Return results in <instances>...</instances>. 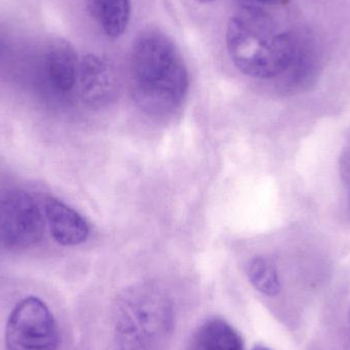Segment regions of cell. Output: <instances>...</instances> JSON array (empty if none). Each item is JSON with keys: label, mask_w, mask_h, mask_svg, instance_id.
Segmentation results:
<instances>
[{"label": "cell", "mask_w": 350, "mask_h": 350, "mask_svg": "<svg viewBox=\"0 0 350 350\" xmlns=\"http://www.w3.org/2000/svg\"><path fill=\"white\" fill-rule=\"evenodd\" d=\"M133 100L150 115H167L187 96L189 74L174 41L157 30L142 32L133 42L131 57Z\"/></svg>", "instance_id": "6da1fadb"}, {"label": "cell", "mask_w": 350, "mask_h": 350, "mask_svg": "<svg viewBox=\"0 0 350 350\" xmlns=\"http://www.w3.org/2000/svg\"><path fill=\"white\" fill-rule=\"evenodd\" d=\"M226 47L232 63L245 75L271 79L289 69L297 40L280 28L265 10L242 8L226 28Z\"/></svg>", "instance_id": "7a4b0ae2"}, {"label": "cell", "mask_w": 350, "mask_h": 350, "mask_svg": "<svg viewBox=\"0 0 350 350\" xmlns=\"http://www.w3.org/2000/svg\"><path fill=\"white\" fill-rule=\"evenodd\" d=\"M174 323L165 293L151 284L125 290L115 310V330L120 350H162Z\"/></svg>", "instance_id": "3957f363"}, {"label": "cell", "mask_w": 350, "mask_h": 350, "mask_svg": "<svg viewBox=\"0 0 350 350\" xmlns=\"http://www.w3.org/2000/svg\"><path fill=\"white\" fill-rule=\"evenodd\" d=\"M6 350H57L59 329L46 304L37 297L21 300L8 317Z\"/></svg>", "instance_id": "277c9868"}, {"label": "cell", "mask_w": 350, "mask_h": 350, "mask_svg": "<svg viewBox=\"0 0 350 350\" xmlns=\"http://www.w3.org/2000/svg\"><path fill=\"white\" fill-rule=\"evenodd\" d=\"M45 222L32 196L20 189L0 191V240L10 248H30L41 242Z\"/></svg>", "instance_id": "5b68a950"}, {"label": "cell", "mask_w": 350, "mask_h": 350, "mask_svg": "<svg viewBox=\"0 0 350 350\" xmlns=\"http://www.w3.org/2000/svg\"><path fill=\"white\" fill-rule=\"evenodd\" d=\"M77 86L82 100L92 108H103L114 100L118 79L112 64L100 55L90 53L79 62Z\"/></svg>", "instance_id": "8992f818"}, {"label": "cell", "mask_w": 350, "mask_h": 350, "mask_svg": "<svg viewBox=\"0 0 350 350\" xmlns=\"http://www.w3.org/2000/svg\"><path fill=\"white\" fill-rule=\"evenodd\" d=\"M45 217L51 237L62 246H76L85 242L90 234L86 220L73 208L49 198L44 205Z\"/></svg>", "instance_id": "52a82bcc"}, {"label": "cell", "mask_w": 350, "mask_h": 350, "mask_svg": "<svg viewBox=\"0 0 350 350\" xmlns=\"http://www.w3.org/2000/svg\"><path fill=\"white\" fill-rule=\"evenodd\" d=\"M79 59L73 45L66 39L49 43L45 53V71L49 83L62 94H68L77 85Z\"/></svg>", "instance_id": "ba28073f"}, {"label": "cell", "mask_w": 350, "mask_h": 350, "mask_svg": "<svg viewBox=\"0 0 350 350\" xmlns=\"http://www.w3.org/2000/svg\"><path fill=\"white\" fill-rule=\"evenodd\" d=\"M94 18L110 38L122 36L131 21V0H90Z\"/></svg>", "instance_id": "9c48e42d"}, {"label": "cell", "mask_w": 350, "mask_h": 350, "mask_svg": "<svg viewBox=\"0 0 350 350\" xmlns=\"http://www.w3.org/2000/svg\"><path fill=\"white\" fill-rule=\"evenodd\" d=\"M196 343L198 350H244L240 333L219 318L211 319L202 325Z\"/></svg>", "instance_id": "30bf717a"}, {"label": "cell", "mask_w": 350, "mask_h": 350, "mask_svg": "<svg viewBox=\"0 0 350 350\" xmlns=\"http://www.w3.org/2000/svg\"><path fill=\"white\" fill-rule=\"evenodd\" d=\"M248 275L252 285L265 295L275 296L281 291L277 269L267 258L256 257L253 259L249 265Z\"/></svg>", "instance_id": "8fae6325"}, {"label": "cell", "mask_w": 350, "mask_h": 350, "mask_svg": "<svg viewBox=\"0 0 350 350\" xmlns=\"http://www.w3.org/2000/svg\"><path fill=\"white\" fill-rule=\"evenodd\" d=\"M287 0H240L242 8H260L263 10L265 6L281 5Z\"/></svg>", "instance_id": "7c38bea8"}, {"label": "cell", "mask_w": 350, "mask_h": 350, "mask_svg": "<svg viewBox=\"0 0 350 350\" xmlns=\"http://www.w3.org/2000/svg\"><path fill=\"white\" fill-rule=\"evenodd\" d=\"M252 350H271L269 349V347H265V345H256V347H253Z\"/></svg>", "instance_id": "4fadbf2b"}, {"label": "cell", "mask_w": 350, "mask_h": 350, "mask_svg": "<svg viewBox=\"0 0 350 350\" xmlns=\"http://www.w3.org/2000/svg\"><path fill=\"white\" fill-rule=\"evenodd\" d=\"M198 2H200V3H210V2L215 1V0H197Z\"/></svg>", "instance_id": "5bb4252c"}]
</instances>
